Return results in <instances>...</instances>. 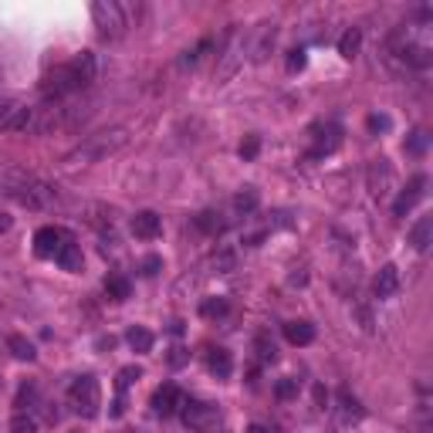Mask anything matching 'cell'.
<instances>
[{
	"mask_svg": "<svg viewBox=\"0 0 433 433\" xmlns=\"http://www.w3.org/2000/svg\"><path fill=\"white\" fill-rule=\"evenodd\" d=\"M68 65H72V75H75V81H78V92H81V88H88V85L95 81V75H99V61H95V54H92V51L75 54Z\"/></svg>",
	"mask_w": 433,
	"mask_h": 433,
	"instance_id": "10",
	"label": "cell"
},
{
	"mask_svg": "<svg viewBox=\"0 0 433 433\" xmlns=\"http://www.w3.org/2000/svg\"><path fill=\"white\" fill-rule=\"evenodd\" d=\"M10 224H14V217L0 210V234H7V230H10Z\"/></svg>",
	"mask_w": 433,
	"mask_h": 433,
	"instance_id": "38",
	"label": "cell"
},
{
	"mask_svg": "<svg viewBox=\"0 0 433 433\" xmlns=\"http://www.w3.org/2000/svg\"><path fill=\"white\" fill-rule=\"evenodd\" d=\"M159 268H163V261H159V257H146V261H142V275H156Z\"/></svg>",
	"mask_w": 433,
	"mask_h": 433,
	"instance_id": "37",
	"label": "cell"
},
{
	"mask_svg": "<svg viewBox=\"0 0 433 433\" xmlns=\"http://www.w3.org/2000/svg\"><path fill=\"white\" fill-rule=\"evenodd\" d=\"M200 311H204L206 318H213V315H224V311H227V302H224V298H217V302H204V308H200Z\"/></svg>",
	"mask_w": 433,
	"mask_h": 433,
	"instance_id": "33",
	"label": "cell"
},
{
	"mask_svg": "<svg viewBox=\"0 0 433 433\" xmlns=\"http://www.w3.org/2000/svg\"><path fill=\"white\" fill-rule=\"evenodd\" d=\"M257 352H261L264 362H275V342H268V335H261L257 338Z\"/></svg>",
	"mask_w": 433,
	"mask_h": 433,
	"instance_id": "32",
	"label": "cell"
},
{
	"mask_svg": "<svg viewBox=\"0 0 433 433\" xmlns=\"http://www.w3.org/2000/svg\"><path fill=\"white\" fill-rule=\"evenodd\" d=\"M342 416H345V420H359V416H362V409H359V403L356 400H349V396H342Z\"/></svg>",
	"mask_w": 433,
	"mask_h": 433,
	"instance_id": "34",
	"label": "cell"
},
{
	"mask_svg": "<svg viewBox=\"0 0 433 433\" xmlns=\"http://www.w3.org/2000/svg\"><path fill=\"white\" fill-rule=\"evenodd\" d=\"M240 58H244V38H237V34H234V44L227 48L224 61H220V68H217V78L224 81V78L234 75V72H237V65H240Z\"/></svg>",
	"mask_w": 433,
	"mask_h": 433,
	"instance_id": "16",
	"label": "cell"
},
{
	"mask_svg": "<svg viewBox=\"0 0 433 433\" xmlns=\"http://www.w3.org/2000/svg\"><path fill=\"white\" fill-rule=\"evenodd\" d=\"M423 193H427V177H423V173H416V177H413L407 186L400 190V197H396V204H393V213H396V217H407L409 210L423 200Z\"/></svg>",
	"mask_w": 433,
	"mask_h": 433,
	"instance_id": "8",
	"label": "cell"
},
{
	"mask_svg": "<svg viewBox=\"0 0 433 433\" xmlns=\"http://www.w3.org/2000/svg\"><path fill=\"white\" fill-rule=\"evenodd\" d=\"M275 393H278V400H295L298 396V379H281L275 386Z\"/></svg>",
	"mask_w": 433,
	"mask_h": 433,
	"instance_id": "29",
	"label": "cell"
},
{
	"mask_svg": "<svg viewBox=\"0 0 433 433\" xmlns=\"http://www.w3.org/2000/svg\"><path fill=\"white\" fill-rule=\"evenodd\" d=\"M65 230L58 227H41L38 234H34V254L38 257H58V251H61V244H65Z\"/></svg>",
	"mask_w": 433,
	"mask_h": 433,
	"instance_id": "9",
	"label": "cell"
},
{
	"mask_svg": "<svg viewBox=\"0 0 433 433\" xmlns=\"http://www.w3.org/2000/svg\"><path fill=\"white\" fill-rule=\"evenodd\" d=\"M179 407H183V393H179L173 382L159 386L153 393V409L159 416H173V413H179Z\"/></svg>",
	"mask_w": 433,
	"mask_h": 433,
	"instance_id": "11",
	"label": "cell"
},
{
	"mask_svg": "<svg viewBox=\"0 0 433 433\" xmlns=\"http://www.w3.org/2000/svg\"><path fill=\"white\" fill-rule=\"evenodd\" d=\"M92 21L102 38H122L126 34V10L115 0H95L92 3Z\"/></svg>",
	"mask_w": 433,
	"mask_h": 433,
	"instance_id": "4",
	"label": "cell"
},
{
	"mask_svg": "<svg viewBox=\"0 0 433 433\" xmlns=\"http://www.w3.org/2000/svg\"><path fill=\"white\" fill-rule=\"evenodd\" d=\"M34 108L10 95H0V132H31Z\"/></svg>",
	"mask_w": 433,
	"mask_h": 433,
	"instance_id": "6",
	"label": "cell"
},
{
	"mask_svg": "<svg viewBox=\"0 0 433 433\" xmlns=\"http://www.w3.org/2000/svg\"><path fill=\"white\" fill-rule=\"evenodd\" d=\"M338 146H342V129H338V126H329L325 132H322V139H318V149H315V156L335 153Z\"/></svg>",
	"mask_w": 433,
	"mask_h": 433,
	"instance_id": "23",
	"label": "cell"
},
{
	"mask_svg": "<svg viewBox=\"0 0 433 433\" xmlns=\"http://www.w3.org/2000/svg\"><path fill=\"white\" fill-rule=\"evenodd\" d=\"M206 366H210V373H213L217 379H227L230 373H234V359H230L227 349H210V356H206Z\"/></svg>",
	"mask_w": 433,
	"mask_h": 433,
	"instance_id": "18",
	"label": "cell"
},
{
	"mask_svg": "<svg viewBox=\"0 0 433 433\" xmlns=\"http://www.w3.org/2000/svg\"><path fill=\"white\" fill-rule=\"evenodd\" d=\"M0 179H3L7 193L21 206H27V210H44V206H51L54 190L48 183H41L34 173H27V170H7Z\"/></svg>",
	"mask_w": 433,
	"mask_h": 433,
	"instance_id": "1",
	"label": "cell"
},
{
	"mask_svg": "<svg viewBox=\"0 0 433 433\" xmlns=\"http://www.w3.org/2000/svg\"><path fill=\"white\" fill-rule=\"evenodd\" d=\"M136 379H142V369H139V366H126V369L119 373V379H115V389H119V396H122V393H126V389H129V386H132Z\"/></svg>",
	"mask_w": 433,
	"mask_h": 433,
	"instance_id": "27",
	"label": "cell"
},
{
	"mask_svg": "<svg viewBox=\"0 0 433 433\" xmlns=\"http://www.w3.org/2000/svg\"><path fill=\"white\" fill-rule=\"evenodd\" d=\"M275 38H278V24H261L257 27V38H254V44H251V58H254V61H264L268 51L275 48Z\"/></svg>",
	"mask_w": 433,
	"mask_h": 433,
	"instance_id": "14",
	"label": "cell"
},
{
	"mask_svg": "<svg viewBox=\"0 0 433 433\" xmlns=\"http://www.w3.org/2000/svg\"><path fill=\"white\" fill-rule=\"evenodd\" d=\"M247 433H271V430H268V427H261V423H251V427H247Z\"/></svg>",
	"mask_w": 433,
	"mask_h": 433,
	"instance_id": "41",
	"label": "cell"
},
{
	"mask_svg": "<svg viewBox=\"0 0 433 433\" xmlns=\"http://www.w3.org/2000/svg\"><path fill=\"white\" fill-rule=\"evenodd\" d=\"M170 362H173V366H183V362H186V352H183V349H173Z\"/></svg>",
	"mask_w": 433,
	"mask_h": 433,
	"instance_id": "39",
	"label": "cell"
},
{
	"mask_svg": "<svg viewBox=\"0 0 433 433\" xmlns=\"http://www.w3.org/2000/svg\"><path fill=\"white\" fill-rule=\"evenodd\" d=\"M68 400H72V407L75 413H81L85 420H92L99 407H102V389H99V379L95 376H78L72 382V389H68Z\"/></svg>",
	"mask_w": 433,
	"mask_h": 433,
	"instance_id": "3",
	"label": "cell"
},
{
	"mask_svg": "<svg viewBox=\"0 0 433 433\" xmlns=\"http://www.w3.org/2000/svg\"><path fill=\"white\" fill-rule=\"evenodd\" d=\"M234 206H237V213H251V210L257 206V190H254V186L240 190V193L234 197Z\"/></svg>",
	"mask_w": 433,
	"mask_h": 433,
	"instance_id": "25",
	"label": "cell"
},
{
	"mask_svg": "<svg viewBox=\"0 0 433 433\" xmlns=\"http://www.w3.org/2000/svg\"><path fill=\"white\" fill-rule=\"evenodd\" d=\"M369 193L376 197V200H386L393 190H396V170L386 163V159H376V163H369Z\"/></svg>",
	"mask_w": 433,
	"mask_h": 433,
	"instance_id": "7",
	"label": "cell"
},
{
	"mask_svg": "<svg viewBox=\"0 0 433 433\" xmlns=\"http://www.w3.org/2000/svg\"><path fill=\"white\" fill-rule=\"evenodd\" d=\"M284 338L291 342V345H308L311 338H315V325L305 322V318H298V322H288L284 325Z\"/></svg>",
	"mask_w": 433,
	"mask_h": 433,
	"instance_id": "17",
	"label": "cell"
},
{
	"mask_svg": "<svg viewBox=\"0 0 433 433\" xmlns=\"http://www.w3.org/2000/svg\"><path fill=\"white\" fill-rule=\"evenodd\" d=\"M65 271H81V247H78L72 237H65V244H61V251H58V257H54Z\"/></svg>",
	"mask_w": 433,
	"mask_h": 433,
	"instance_id": "19",
	"label": "cell"
},
{
	"mask_svg": "<svg viewBox=\"0 0 433 433\" xmlns=\"http://www.w3.org/2000/svg\"><path fill=\"white\" fill-rule=\"evenodd\" d=\"M126 142V129H112V132H99V136H88L75 153L68 156V163L78 166V163H99L108 153H115L119 146Z\"/></svg>",
	"mask_w": 433,
	"mask_h": 433,
	"instance_id": "2",
	"label": "cell"
},
{
	"mask_svg": "<svg viewBox=\"0 0 433 433\" xmlns=\"http://www.w3.org/2000/svg\"><path fill=\"white\" fill-rule=\"evenodd\" d=\"M257 149H261V139H257V136H247V139L240 142V159H254Z\"/></svg>",
	"mask_w": 433,
	"mask_h": 433,
	"instance_id": "30",
	"label": "cell"
},
{
	"mask_svg": "<svg viewBox=\"0 0 433 433\" xmlns=\"http://www.w3.org/2000/svg\"><path fill=\"white\" fill-rule=\"evenodd\" d=\"M105 291H108V298H115V302H126L129 295H132V284H129L122 275H108V278H105Z\"/></svg>",
	"mask_w": 433,
	"mask_h": 433,
	"instance_id": "22",
	"label": "cell"
},
{
	"mask_svg": "<svg viewBox=\"0 0 433 433\" xmlns=\"http://www.w3.org/2000/svg\"><path fill=\"white\" fill-rule=\"evenodd\" d=\"M389 126H393L389 115H369V129H373V132H386Z\"/></svg>",
	"mask_w": 433,
	"mask_h": 433,
	"instance_id": "35",
	"label": "cell"
},
{
	"mask_svg": "<svg viewBox=\"0 0 433 433\" xmlns=\"http://www.w3.org/2000/svg\"><path fill=\"white\" fill-rule=\"evenodd\" d=\"M126 342L136 349V352H153V332L149 329H139V325H132V329L126 332Z\"/></svg>",
	"mask_w": 433,
	"mask_h": 433,
	"instance_id": "20",
	"label": "cell"
},
{
	"mask_svg": "<svg viewBox=\"0 0 433 433\" xmlns=\"http://www.w3.org/2000/svg\"><path fill=\"white\" fill-rule=\"evenodd\" d=\"M305 48H295V51H288V72H302L305 68Z\"/></svg>",
	"mask_w": 433,
	"mask_h": 433,
	"instance_id": "31",
	"label": "cell"
},
{
	"mask_svg": "<svg viewBox=\"0 0 433 433\" xmlns=\"http://www.w3.org/2000/svg\"><path fill=\"white\" fill-rule=\"evenodd\" d=\"M159 230H163V224H159V217H156L153 210H139L132 217V234L139 240H153V237H159Z\"/></svg>",
	"mask_w": 433,
	"mask_h": 433,
	"instance_id": "12",
	"label": "cell"
},
{
	"mask_svg": "<svg viewBox=\"0 0 433 433\" xmlns=\"http://www.w3.org/2000/svg\"><path fill=\"white\" fill-rule=\"evenodd\" d=\"M409 244H413L416 251H427L433 244V213L420 217V220L413 224V230H409Z\"/></svg>",
	"mask_w": 433,
	"mask_h": 433,
	"instance_id": "15",
	"label": "cell"
},
{
	"mask_svg": "<svg viewBox=\"0 0 433 433\" xmlns=\"http://www.w3.org/2000/svg\"><path fill=\"white\" fill-rule=\"evenodd\" d=\"M197 227L206 230V234H220V230H224V220H220V213H213V210H204V213L197 217Z\"/></svg>",
	"mask_w": 433,
	"mask_h": 433,
	"instance_id": "26",
	"label": "cell"
},
{
	"mask_svg": "<svg viewBox=\"0 0 433 433\" xmlns=\"http://www.w3.org/2000/svg\"><path fill=\"white\" fill-rule=\"evenodd\" d=\"M359 48H362V31H359V27H349V31L342 34V41H338V54H342V58H356Z\"/></svg>",
	"mask_w": 433,
	"mask_h": 433,
	"instance_id": "21",
	"label": "cell"
},
{
	"mask_svg": "<svg viewBox=\"0 0 433 433\" xmlns=\"http://www.w3.org/2000/svg\"><path fill=\"white\" fill-rule=\"evenodd\" d=\"M427 149V136L423 132H416L413 139H409V153H423Z\"/></svg>",
	"mask_w": 433,
	"mask_h": 433,
	"instance_id": "36",
	"label": "cell"
},
{
	"mask_svg": "<svg viewBox=\"0 0 433 433\" xmlns=\"http://www.w3.org/2000/svg\"><path fill=\"white\" fill-rule=\"evenodd\" d=\"M10 433H38L34 416H27V413H14V420H10Z\"/></svg>",
	"mask_w": 433,
	"mask_h": 433,
	"instance_id": "28",
	"label": "cell"
},
{
	"mask_svg": "<svg viewBox=\"0 0 433 433\" xmlns=\"http://www.w3.org/2000/svg\"><path fill=\"white\" fill-rule=\"evenodd\" d=\"M179 416H183L186 430H193V433H213L217 430V420H220L217 407H213V403H204V400H183Z\"/></svg>",
	"mask_w": 433,
	"mask_h": 433,
	"instance_id": "5",
	"label": "cell"
},
{
	"mask_svg": "<svg viewBox=\"0 0 433 433\" xmlns=\"http://www.w3.org/2000/svg\"><path fill=\"white\" fill-rule=\"evenodd\" d=\"M122 409H126V403H122V396H119V400L112 403V409H108V413H112V416H122Z\"/></svg>",
	"mask_w": 433,
	"mask_h": 433,
	"instance_id": "40",
	"label": "cell"
},
{
	"mask_svg": "<svg viewBox=\"0 0 433 433\" xmlns=\"http://www.w3.org/2000/svg\"><path fill=\"white\" fill-rule=\"evenodd\" d=\"M373 288H376V298H393L396 288H400V271H396V264H382L376 281H373Z\"/></svg>",
	"mask_w": 433,
	"mask_h": 433,
	"instance_id": "13",
	"label": "cell"
},
{
	"mask_svg": "<svg viewBox=\"0 0 433 433\" xmlns=\"http://www.w3.org/2000/svg\"><path fill=\"white\" fill-rule=\"evenodd\" d=\"M7 349L14 352V359H21V362H31V359L38 356V352H34V345L27 342L24 335H10V338H7Z\"/></svg>",
	"mask_w": 433,
	"mask_h": 433,
	"instance_id": "24",
	"label": "cell"
}]
</instances>
